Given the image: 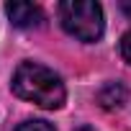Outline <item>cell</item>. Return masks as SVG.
I'll list each match as a JSON object with an SVG mask.
<instances>
[{
  "label": "cell",
  "mask_w": 131,
  "mask_h": 131,
  "mask_svg": "<svg viewBox=\"0 0 131 131\" xmlns=\"http://www.w3.org/2000/svg\"><path fill=\"white\" fill-rule=\"evenodd\" d=\"M98 103L103 108H121L126 103V88L121 82H108L100 93H98Z\"/></svg>",
  "instance_id": "cell-4"
},
{
  "label": "cell",
  "mask_w": 131,
  "mask_h": 131,
  "mask_svg": "<svg viewBox=\"0 0 131 131\" xmlns=\"http://www.w3.org/2000/svg\"><path fill=\"white\" fill-rule=\"evenodd\" d=\"M5 13H8L10 23L18 26V28H34V26H39L44 21L41 8L34 5V3H8Z\"/></svg>",
  "instance_id": "cell-3"
},
{
  "label": "cell",
  "mask_w": 131,
  "mask_h": 131,
  "mask_svg": "<svg viewBox=\"0 0 131 131\" xmlns=\"http://www.w3.org/2000/svg\"><path fill=\"white\" fill-rule=\"evenodd\" d=\"M121 57L131 64V31H126V34L121 36Z\"/></svg>",
  "instance_id": "cell-6"
},
{
  "label": "cell",
  "mask_w": 131,
  "mask_h": 131,
  "mask_svg": "<svg viewBox=\"0 0 131 131\" xmlns=\"http://www.w3.org/2000/svg\"><path fill=\"white\" fill-rule=\"evenodd\" d=\"M121 10H123V13L131 18V0H128V3H121Z\"/></svg>",
  "instance_id": "cell-7"
},
{
  "label": "cell",
  "mask_w": 131,
  "mask_h": 131,
  "mask_svg": "<svg viewBox=\"0 0 131 131\" xmlns=\"http://www.w3.org/2000/svg\"><path fill=\"white\" fill-rule=\"evenodd\" d=\"M10 88L18 98L36 103L41 108H49V111L62 108L64 98H67V90H64V82L59 80V75H54L49 67L36 64V62L18 64Z\"/></svg>",
  "instance_id": "cell-1"
},
{
  "label": "cell",
  "mask_w": 131,
  "mask_h": 131,
  "mask_svg": "<svg viewBox=\"0 0 131 131\" xmlns=\"http://www.w3.org/2000/svg\"><path fill=\"white\" fill-rule=\"evenodd\" d=\"M59 21L70 36L80 41H98L103 36V8L90 0H64L59 3Z\"/></svg>",
  "instance_id": "cell-2"
},
{
  "label": "cell",
  "mask_w": 131,
  "mask_h": 131,
  "mask_svg": "<svg viewBox=\"0 0 131 131\" xmlns=\"http://www.w3.org/2000/svg\"><path fill=\"white\" fill-rule=\"evenodd\" d=\"M16 131H54V126L46 123V121H26V123H21Z\"/></svg>",
  "instance_id": "cell-5"
},
{
  "label": "cell",
  "mask_w": 131,
  "mask_h": 131,
  "mask_svg": "<svg viewBox=\"0 0 131 131\" xmlns=\"http://www.w3.org/2000/svg\"><path fill=\"white\" fill-rule=\"evenodd\" d=\"M77 131H93V128H90V126H80Z\"/></svg>",
  "instance_id": "cell-8"
}]
</instances>
